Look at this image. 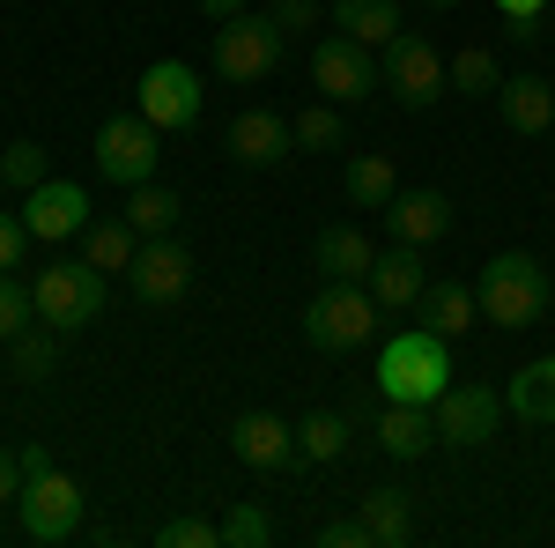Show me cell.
Segmentation results:
<instances>
[{"label":"cell","instance_id":"obj_24","mask_svg":"<svg viewBox=\"0 0 555 548\" xmlns=\"http://www.w3.org/2000/svg\"><path fill=\"white\" fill-rule=\"evenodd\" d=\"M178 215H185V201H178L171 186H127V222H133V238H171L178 230Z\"/></svg>","mask_w":555,"mask_h":548},{"label":"cell","instance_id":"obj_43","mask_svg":"<svg viewBox=\"0 0 555 548\" xmlns=\"http://www.w3.org/2000/svg\"><path fill=\"white\" fill-rule=\"evenodd\" d=\"M423 8H460V0H423Z\"/></svg>","mask_w":555,"mask_h":548},{"label":"cell","instance_id":"obj_22","mask_svg":"<svg viewBox=\"0 0 555 548\" xmlns=\"http://www.w3.org/2000/svg\"><path fill=\"white\" fill-rule=\"evenodd\" d=\"M423 253L415 245H385L378 267H371V296H378V311H415V296H423Z\"/></svg>","mask_w":555,"mask_h":548},{"label":"cell","instance_id":"obj_42","mask_svg":"<svg viewBox=\"0 0 555 548\" xmlns=\"http://www.w3.org/2000/svg\"><path fill=\"white\" fill-rule=\"evenodd\" d=\"M44 467H52V453H44V445H23V482H30V474H44Z\"/></svg>","mask_w":555,"mask_h":548},{"label":"cell","instance_id":"obj_33","mask_svg":"<svg viewBox=\"0 0 555 548\" xmlns=\"http://www.w3.org/2000/svg\"><path fill=\"white\" fill-rule=\"evenodd\" d=\"M274 541V519L259 505H230L222 511V548H267Z\"/></svg>","mask_w":555,"mask_h":548},{"label":"cell","instance_id":"obj_9","mask_svg":"<svg viewBox=\"0 0 555 548\" xmlns=\"http://www.w3.org/2000/svg\"><path fill=\"white\" fill-rule=\"evenodd\" d=\"M127 282H133V304H149V311L185 304V290H193V253L178 245V230H171V238H141Z\"/></svg>","mask_w":555,"mask_h":548},{"label":"cell","instance_id":"obj_18","mask_svg":"<svg viewBox=\"0 0 555 548\" xmlns=\"http://www.w3.org/2000/svg\"><path fill=\"white\" fill-rule=\"evenodd\" d=\"M289 149H297V133H289V119H274V112H237L230 119V156L245 170H274Z\"/></svg>","mask_w":555,"mask_h":548},{"label":"cell","instance_id":"obj_25","mask_svg":"<svg viewBox=\"0 0 555 548\" xmlns=\"http://www.w3.org/2000/svg\"><path fill=\"white\" fill-rule=\"evenodd\" d=\"M8 371H15L23 385H44L52 371H60V334H52L44 319H30L23 334L8 341Z\"/></svg>","mask_w":555,"mask_h":548},{"label":"cell","instance_id":"obj_40","mask_svg":"<svg viewBox=\"0 0 555 548\" xmlns=\"http://www.w3.org/2000/svg\"><path fill=\"white\" fill-rule=\"evenodd\" d=\"M23 497V453H0V505Z\"/></svg>","mask_w":555,"mask_h":548},{"label":"cell","instance_id":"obj_35","mask_svg":"<svg viewBox=\"0 0 555 548\" xmlns=\"http://www.w3.org/2000/svg\"><path fill=\"white\" fill-rule=\"evenodd\" d=\"M30 319H38V296L23 290L15 275H0V341H15L23 327H30Z\"/></svg>","mask_w":555,"mask_h":548},{"label":"cell","instance_id":"obj_3","mask_svg":"<svg viewBox=\"0 0 555 548\" xmlns=\"http://www.w3.org/2000/svg\"><path fill=\"white\" fill-rule=\"evenodd\" d=\"M378 334V296L371 282H319V296L304 304V341L326 348V356H348Z\"/></svg>","mask_w":555,"mask_h":548},{"label":"cell","instance_id":"obj_11","mask_svg":"<svg viewBox=\"0 0 555 548\" xmlns=\"http://www.w3.org/2000/svg\"><path fill=\"white\" fill-rule=\"evenodd\" d=\"M496 416H504L496 385H444V393H437V445L474 453V445L496 437Z\"/></svg>","mask_w":555,"mask_h":548},{"label":"cell","instance_id":"obj_17","mask_svg":"<svg viewBox=\"0 0 555 548\" xmlns=\"http://www.w3.org/2000/svg\"><path fill=\"white\" fill-rule=\"evenodd\" d=\"M356 519L371 526V548H408V541H415V489L378 482V489L356 497Z\"/></svg>","mask_w":555,"mask_h":548},{"label":"cell","instance_id":"obj_29","mask_svg":"<svg viewBox=\"0 0 555 548\" xmlns=\"http://www.w3.org/2000/svg\"><path fill=\"white\" fill-rule=\"evenodd\" d=\"M444 67H452V89H460V97H496V82H504V75H496V52H489V44H460V52H452Z\"/></svg>","mask_w":555,"mask_h":548},{"label":"cell","instance_id":"obj_32","mask_svg":"<svg viewBox=\"0 0 555 548\" xmlns=\"http://www.w3.org/2000/svg\"><path fill=\"white\" fill-rule=\"evenodd\" d=\"M156 548H222V519H208V511H178V519L156 526Z\"/></svg>","mask_w":555,"mask_h":548},{"label":"cell","instance_id":"obj_36","mask_svg":"<svg viewBox=\"0 0 555 548\" xmlns=\"http://www.w3.org/2000/svg\"><path fill=\"white\" fill-rule=\"evenodd\" d=\"M496 8H504V23H512V38H518V44L541 38V15H548V0H496Z\"/></svg>","mask_w":555,"mask_h":548},{"label":"cell","instance_id":"obj_37","mask_svg":"<svg viewBox=\"0 0 555 548\" xmlns=\"http://www.w3.org/2000/svg\"><path fill=\"white\" fill-rule=\"evenodd\" d=\"M267 15H274V30H282V38H297V30H319V0H274Z\"/></svg>","mask_w":555,"mask_h":548},{"label":"cell","instance_id":"obj_16","mask_svg":"<svg viewBox=\"0 0 555 548\" xmlns=\"http://www.w3.org/2000/svg\"><path fill=\"white\" fill-rule=\"evenodd\" d=\"M311 267H319V282H371V267H378V238H363V230H319L311 238Z\"/></svg>","mask_w":555,"mask_h":548},{"label":"cell","instance_id":"obj_34","mask_svg":"<svg viewBox=\"0 0 555 548\" xmlns=\"http://www.w3.org/2000/svg\"><path fill=\"white\" fill-rule=\"evenodd\" d=\"M0 178L30 193V186L44 178V141H8V149H0Z\"/></svg>","mask_w":555,"mask_h":548},{"label":"cell","instance_id":"obj_14","mask_svg":"<svg viewBox=\"0 0 555 548\" xmlns=\"http://www.w3.org/2000/svg\"><path fill=\"white\" fill-rule=\"evenodd\" d=\"M230 453L253 467V474H289V467L304 460V453H297V422L267 416V408H253V416L230 422Z\"/></svg>","mask_w":555,"mask_h":548},{"label":"cell","instance_id":"obj_2","mask_svg":"<svg viewBox=\"0 0 555 548\" xmlns=\"http://www.w3.org/2000/svg\"><path fill=\"white\" fill-rule=\"evenodd\" d=\"M452 385V341L429 334V327H408L378 348V393L385 400H415V408H437V393Z\"/></svg>","mask_w":555,"mask_h":548},{"label":"cell","instance_id":"obj_12","mask_svg":"<svg viewBox=\"0 0 555 548\" xmlns=\"http://www.w3.org/2000/svg\"><path fill=\"white\" fill-rule=\"evenodd\" d=\"M96 170L112 178V186H149L156 178V127L127 112V119H104L96 127Z\"/></svg>","mask_w":555,"mask_h":548},{"label":"cell","instance_id":"obj_15","mask_svg":"<svg viewBox=\"0 0 555 548\" xmlns=\"http://www.w3.org/2000/svg\"><path fill=\"white\" fill-rule=\"evenodd\" d=\"M385 230H392V245H437L444 230H452V201L437 193V186H415V193H392L385 201Z\"/></svg>","mask_w":555,"mask_h":548},{"label":"cell","instance_id":"obj_13","mask_svg":"<svg viewBox=\"0 0 555 548\" xmlns=\"http://www.w3.org/2000/svg\"><path fill=\"white\" fill-rule=\"evenodd\" d=\"M23 222H30L38 245H67V238L89 230V193L67 186V178H38V186L23 193Z\"/></svg>","mask_w":555,"mask_h":548},{"label":"cell","instance_id":"obj_38","mask_svg":"<svg viewBox=\"0 0 555 548\" xmlns=\"http://www.w3.org/2000/svg\"><path fill=\"white\" fill-rule=\"evenodd\" d=\"M23 245H38V238H30V222H23V215H8V208H0V275H8V267L23 259Z\"/></svg>","mask_w":555,"mask_h":548},{"label":"cell","instance_id":"obj_5","mask_svg":"<svg viewBox=\"0 0 555 548\" xmlns=\"http://www.w3.org/2000/svg\"><path fill=\"white\" fill-rule=\"evenodd\" d=\"M15 505H23V534H30L38 548H60V541H75V534H82V482H75V474H60V467L30 474Z\"/></svg>","mask_w":555,"mask_h":548},{"label":"cell","instance_id":"obj_31","mask_svg":"<svg viewBox=\"0 0 555 548\" xmlns=\"http://www.w3.org/2000/svg\"><path fill=\"white\" fill-rule=\"evenodd\" d=\"M289 133H297V149H311V156H326V149H341V141H348V127H341L334 104H304L297 119H289Z\"/></svg>","mask_w":555,"mask_h":548},{"label":"cell","instance_id":"obj_44","mask_svg":"<svg viewBox=\"0 0 555 548\" xmlns=\"http://www.w3.org/2000/svg\"><path fill=\"white\" fill-rule=\"evenodd\" d=\"M0 193H8V178H0Z\"/></svg>","mask_w":555,"mask_h":548},{"label":"cell","instance_id":"obj_4","mask_svg":"<svg viewBox=\"0 0 555 548\" xmlns=\"http://www.w3.org/2000/svg\"><path fill=\"white\" fill-rule=\"evenodd\" d=\"M104 282H112V275H96L89 259H52V267H38V282H30L38 319L52 327V334L96 327V319H104Z\"/></svg>","mask_w":555,"mask_h":548},{"label":"cell","instance_id":"obj_19","mask_svg":"<svg viewBox=\"0 0 555 548\" xmlns=\"http://www.w3.org/2000/svg\"><path fill=\"white\" fill-rule=\"evenodd\" d=\"M326 15H334V30H341V38H356L363 52H385V44L408 30L400 0H334Z\"/></svg>","mask_w":555,"mask_h":548},{"label":"cell","instance_id":"obj_28","mask_svg":"<svg viewBox=\"0 0 555 548\" xmlns=\"http://www.w3.org/2000/svg\"><path fill=\"white\" fill-rule=\"evenodd\" d=\"M341 193L356 201V208H378V215H385V201L400 193V170H392V156H348Z\"/></svg>","mask_w":555,"mask_h":548},{"label":"cell","instance_id":"obj_21","mask_svg":"<svg viewBox=\"0 0 555 548\" xmlns=\"http://www.w3.org/2000/svg\"><path fill=\"white\" fill-rule=\"evenodd\" d=\"M415 319H423L429 334H444V341H460L481 319V304H474L467 282H452V275H437V282H423V296H415Z\"/></svg>","mask_w":555,"mask_h":548},{"label":"cell","instance_id":"obj_10","mask_svg":"<svg viewBox=\"0 0 555 548\" xmlns=\"http://www.w3.org/2000/svg\"><path fill=\"white\" fill-rule=\"evenodd\" d=\"M141 119L156 133H193L201 127V75L185 60H156L141 75Z\"/></svg>","mask_w":555,"mask_h":548},{"label":"cell","instance_id":"obj_41","mask_svg":"<svg viewBox=\"0 0 555 548\" xmlns=\"http://www.w3.org/2000/svg\"><path fill=\"white\" fill-rule=\"evenodd\" d=\"M245 8H253V0H201V15H208V23H237Z\"/></svg>","mask_w":555,"mask_h":548},{"label":"cell","instance_id":"obj_45","mask_svg":"<svg viewBox=\"0 0 555 548\" xmlns=\"http://www.w3.org/2000/svg\"><path fill=\"white\" fill-rule=\"evenodd\" d=\"M548 8H555V0H548Z\"/></svg>","mask_w":555,"mask_h":548},{"label":"cell","instance_id":"obj_6","mask_svg":"<svg viewBox=\"0 0 555 548\" xmlns=\"http://www.w3.org/2000/svg\"><path fill=\"white\" fill-rule=\"evenodd\" d=\"M311 82H319L326 104H363V97H378L385 67H378V52H363L356 38L326 30V38L311 44Z\"/></svg>","mask_w":555,"mask_h":548},{"label":"cell","instance_id":"obj_26","mask_svg":"<svg viewBox=\"0 0 555 548\" xmlns=\"http://www.w3.org/2000/svg\"><path fill=\"white\" fill-rule=\"evenodd\" d=\"M133 253H141V238H133L127 215H119V222H89L82 230V259L96 267V275H127Z\"/></svg>","mask_w":555,"mask_h":548},{"label":"cell","instance_id":"obj_1","mask_svg":"<svg viewBox=\"0 0 555 548\" xmlns=\"http://www.w3.org/2000/svg\"><path fill=\"white\" fill-rule=\"evenodd\" d=\"M474 304H481V319H496L504 334H518V327H541L548 319L555 282L533 253H496L481 267V282H474Z\"/></svg>","mask_w":555,"mask_h":548},{"label":"cell","instance_id":"obj_30","mask_svg":"<svg viewBox=\"0 0 555 548\" xmlns=\"http://www.w3.org/2000/svg\"><path fill=\"white\" fill-rule=\"evenodd\" d=\"M297 453L319 467H334L348 453V416H304L297 422Z\"/></svg>","mask_w":555,"mask_h":548},{"label":"cell","instance_id":"obj_7","mask_svg":"<svg viewBox=\"0 0 555 548\" xmlns=\"http://www.w3.org/2000/svg\"><path fill=\"white\" fill-rule=\"evenodd\" d=\"M282 67V30H274V15H237V23H222L215 30V75L222 82H267Z\"/></svg>","mask_w":555,"mask_h":548},{"label":"cell","instance_id":"obj_27","mask_svg":"<svg viewBox=\"0 0 555 548\" xmlns=\"http://www.w3.org/2000/svg\"><path fill=\"white\" fill-rule=\"evenodd\" d=\"M504 408H512L518 422H555V356H541V364L518 371L512 393H504Z\"/></svg>","mask_w":555,"mask_h":548},{"label":"cell","instance_id":"obj_20","mask_svg":"<svg viewBox=\"0 0 555 548\" xmlns=\"http://www.w3.org/2000/svg\"><path fill=\"white\" fill-rule=\"evenodd\" d=\"M496 104H504V127L512 133H548L555 127V82L548 75H504L496 82Z\"/></svg>","mask_w":555,"mask_h":548},{"label":"cell","instance_id":"obj_8","mask_svg":"<svg viewBox=\"0 0 555 548\" xmlns=\"http://www.w3.org/2000/svg\"><path fill=\"white\" fill-rule=\"evenodd\" d=\"M385 89L408 104V112H429L444 89H452V67L437 60V44L423 30H400V38L385 44Z\"/></svg>","mask_w":555,"mask_h":548},{"label":"cell","instance_id":"obj_23","mask_svg":"<svg viewBox=\"0 0 555 548\" xmlns=\"http://www.w3.org/2000/svg\"><path fill=\"white\" fill-rule=\"evenodd\" d=\"M429 445H437V408L385 400V416H378V453H392V460H423Z\"/></svg>","mask_w":555,"mask_h":548},{"label":"cell","instance_id":"obj_39","mask_svg":"<svg viewBox=\"0 0 555 548\" xmlns=\"http://www.w3.org/2000/svg\"><path fill=\"white\" fill-rule=\"evenodd\" d=\"M319 548H371V526L363 519H326L319 526Z\"/></svg>","mask_w":555,"mask_h":548}]
</instances>
